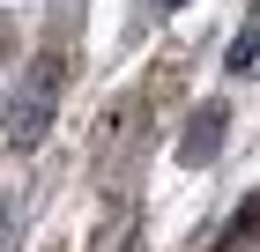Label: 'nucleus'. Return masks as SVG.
Returning a JSON list of instances; mask_svg holds the SVG:
<instances>
[{
	"instance_id": "1",
	"label": "nucleus",
	"mask_w": 260,
	"mask_h": 252,
	"mask_svg": "<svg viewBox=\"0 0 260 252\" xmlns=\"http://www.w3.org/2000/svg\"><path fill=\"white\" fill-rule=\"evenodd\" d=\"M216 141H223V112L208 104V112L193 119V134H186V163H201V156H216Z\"/></svg>"
},
{
	"instance_id": "2",
	"label": "nucleus",
	"mask_w": 260,
	"mask_h": 252,
	"mask_svg": "<svg viewBox=\"0 0 260 252\" xmlns=\"http://www.w3.org/2000/svg\"><path fill=\"white\" fill-rule=\"evenodd\" d=\"M253 59H260V30H245V38H238V52H231V67H238V75H245Z\"/></svg>"
},
{
	"instance_id": "3",
	"label": "nucleus",
	"mask_w": 260,
	"mask_h": 252,
	"mask_svg": "<svg viewBox=\"0 0 260 252\" xmlns=\"http://www.w3.org/2000/svg\"><path fill=\"white\" fill-rule=\"evenodd\" d=\"M156 8H171V0H156Z\"/></svg>"
}]
</instances>
